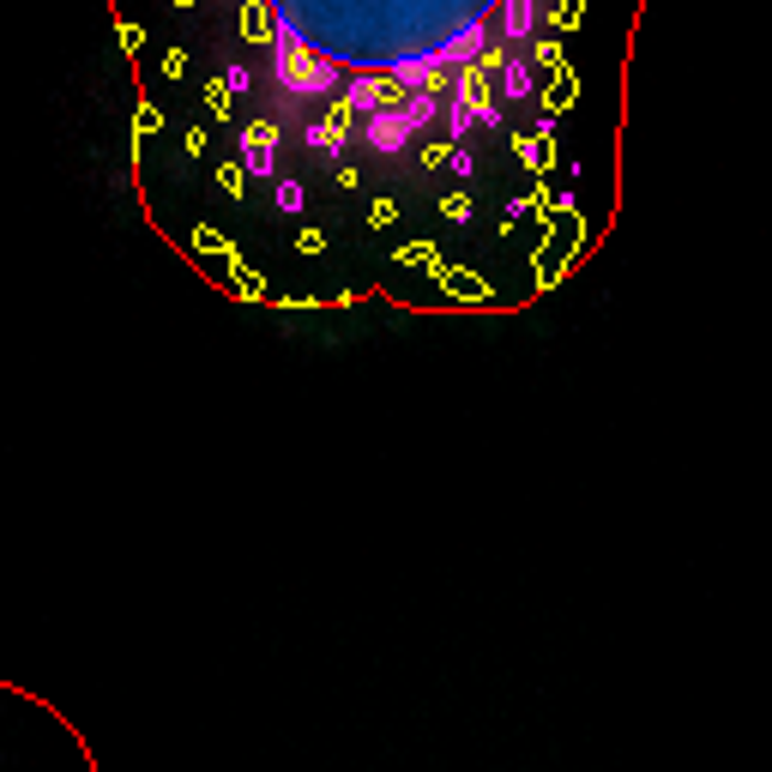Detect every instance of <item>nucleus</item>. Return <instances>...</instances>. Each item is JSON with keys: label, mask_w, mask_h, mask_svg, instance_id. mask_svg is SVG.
I'll use <instances>...</instances> for the list:
<instances>
[{"label": "nucleus", "mask_w": 772, "mask_h": 772, "mask_svg": "<svg viewBox=\"0 0 772 772\" xmlns=\"http://www.w3.org/2000/svg\"><path fill=\"white\" fill-rule=\"evenodd\" d=\"M260 127L314 158L513 175L561 266L610 205L561 163L568 121L622 103L646 0H236ZM615 121L622 109H603Z\"/></svg>", "instance_id": "obj_1"}]
</instances>
